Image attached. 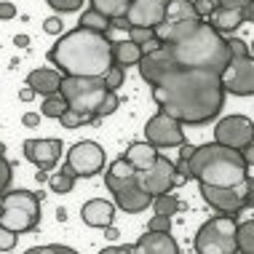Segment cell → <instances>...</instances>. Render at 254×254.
<instances>
[{
  "instance_id": "1",
  "label": "cell",
  "mask_w": 254,
  "mask_h": 254,
  "mask_svg": "<svg viewBox=\"0 0 254 254\" xmlns=\"http://www.w3.org/2000/svg\"><path fill=\"white\" fill-rule=\"evenodd\" d=\"M153 99L161 113L177 118L182 126H203L219 115L225 105V88L219 72L180 67L153 86Z\"/></svg>"
},
{
  "instance_id": "2",
  "label": "cell",
  "mask_w": 254,
  "mask_h": 254,
  "mask_svg": "<svg viewBox=\"0 0 254 254\" xmlns=\"http://www.w3.org/2000/svg\"><path fill=\"white\" fill-rule=\"evenodd\" d=\"M51 64H57L62 75H83L102 78L113 64V40L102 32L75 27L64 32L49 51Z\"/></svg>"
},
{
  "instance_id": "3",
  "label": "cell",
  "mask_w": 254,
  "mask_h": 254,
  "mask_svg": "<svg viewBox=\"0 0 254 254\" xmlns=\"http://www.w3.org/2000/svg\"><path fill=\"white\" fill-rule=\"evenodd\" d=\"M169 49L180 67H198L211 72H222L233 59L228 38H222V32H217L209 22H201L188 38L169 43Z\"/></svg>"
},
{
  "instance_id": "4",
  "label": "cell",
  "mask_w": 254,
  "mask_h": 254,
  "mask_svg": "<svg viewBox=\"0 0 254 254\" xmlns=\"http://www.w3.org/2000/svg\"><path fill=\"white\" fill-rule=\"evenodd\" d=\"M188 177L203 185L230 188L249 177V166L238 150L211 142V145L195 147L193 155L188 158Z\"/></svg>"
},
{
  "instance_id": "5",
  "label": "cell",
  "mask_w": 254,
  "mask_h": 254,
  "mask_svg": "<svg viewBox=\"0 0 254 254\" xmlns=\"http://www.w3.org/2000/svg\"><path fill=\"white\" fill-rule=\"evenodd\" d=\"M40 222V198L32 190L0 193V225L13 233H30Z\"/></svg>"
},
{
  "instance_id": "6",
  "label": "cell",
  "mask_w": 254,
  "mask_h": 254,
  "mask_svg": "<svg viewBox=\"0 0 254 254\" xmlns=\"http://www.w3.org/2000/svg\"><path fill=\"white\" fill-rule=\"evenodd\" d=\"M236 217L233 214H217L206 219L201 230L195 233V252L198 254H236L238 241H236Z\"/></svg>"
},
{
  "instance_id": "7",
  "label": "cell",
  "mask_w": 254,
  "mask_h": 254,
  "mask_svg": "<svg viewBox=\"0 0 254 254\" xmlns=\"http://www.w3.org/2000/svg\"><path fill=\"white\" fill-rule=\"evenodd\" d=\"M110 91L105 78H83V75H64L59 86V94L67 99V107L80 110L97 118V110Z\"/></svg>"
},
{
  "instance_id": "8",
  "label": "cell",
  "mask_w": 254,
  "mask_h": 254,
  "mask_svg": "<svg viewBox=\"0 0 254 254\" xmlns=\"http://www.w3.org/2000/svg\"><path fill=\"white\" fill-rule=\"evenodd\" d=\"M254 182L246 177L244 182L230 185V188H217V185H203L201 182V195L209 206H214L219 214H233L236 217L244 206L254 203Z\"/></svg>"
},
{
  "instance_id": "9",
  "label": "cell",
  "mask_w": 254,
  "mask_h": 254,
  "mask_svg": "<svg viewBox=\"0 0 254 254\" xmlns=\"http://www.w3.org/2000/svg\"><path fill=\"white\" fill-rule=\"evenodd\" d=\"M105 169V150H102L97 142L83 139V142H75V145L67 150V163L64 171H70L72 177H94Z\"/></svg>"
},
{
  "instance_id": "10",
  "label": "cell",
  "mask_w": 254,
  "mask_h": 254,
  "mask_svg": "<svg viewBox=\"0 0 254 254\" xmlns=\"http://www.w3.org/2000/svg\"><path fill=\"white\" fill-rule=\"evenodd\" d=\"M222 88L236 97H252L254 94V57H233L230 64L219 72Z\"/></svg>"
},
{
  "instance_id": "11",
  "label": "cell",
  "mask_w": 254,
  "mask_h": 254,
  "mask_svg": "<svg viewBox=\"0 0 254 254\" xmlns=\"http://www.w3.org/2000/svg\"><path fill=\"white\" fill-rule=\"evenodd\" d=\"M214 142L233 150H244L254 142V121L246 115H228L214 126Z\"/></svg>"
},
{
  "instance_id": "12",
  "label": "cell",
  "mask_w": 254,
  "mask_h": 254,
  "mask_svg": "<svg viewBox=\"0 0 254 254\" xmlns=\"http://www.w3.org/2000/svg\"><path fill=\"white\" fill-rule=\"evenodd\" d=\"M145 136H147L150 145H155V147H180L185 142L182 123L177 118H171V115H166V113H158L147 121Z\"/></svg>"
},
{
  "instance_id": "13",
  "label": "cell",
  "mask_w": 254,
  "mask_h": 254,
  "mask_svg": "<svg viewBox=\"0 0 254 254\" xmlns=\"http://www.w3.org/2000/svg\"><path fill=\"white\" fill-rule=\"evenodd\" d=\"M136 67H139V75L150 86H155L158 80H163L169 72L180 70V64H177V59H174V54H171L169 46H161V49H155L150 54H142V59Z\"/></svg>"
},
{
  "instance_id": "14",
  "label": "cell",
  "mask_w": 254,
  "mask_h": 254,
  "mask_svg": "<svg viewBox=\"0 0 254 254\" xmlns=\"http://www.w3.org/2000/svg\"><path fill=\"white\" fill-rule=\"evenodd\" d=\"M174 177H177V166L169 158L158 155L153 161V166L139 171V185L150 195H161V193H169V190L174 188Z\"/></svg>"
},
{
  "instance_id": "15",
  "label": "cell",
  "mask_w": 254,
  "mask_h": 254,
  "mask_svg": "<svg viewBox=\"0 0 254 254\" xmlns=\"http://www.w3.org/2000/svg\"><path fill=\"white\" fill-rule=\"evenodd\" d=\"M166 3L169 0H131L123 19L128 27H155L166 19Z\"/></svg>"
},
{
  "instance_id": "16",
  "label": "cell",
  "mask_w": 254,
  "mask_h": 254,
  "mask_svg": "<svg viewBox=\"0 0 254 254\" xmlns=\"http://www.w3.org/2000/svg\"><path fill=\"white\" fill-rule=\"evenodd\" d=\"M24 158L30 163H35L40 171H51L62 158V142L59 139H27Z\"/></svg>"
},
{
  "instance_id": "17",
  "label": "cell",
  "mask_w": 254,
  "mask_h": 254,
  "mask_svg": "<svg viewBox=\"0 0 254 254\" xmlns=\"http://www.w3.org/2000/svg\"><path fill=\"white\" fill-rule=\"evenodd\" d=\"M136 182H139V171H136L126 158H115V161L110 163V169L105 174V185H107L110 193H118V190L128 188V185H136Z\"/></svg>"
},
{
  "instance_id": "18",
  "label": "cell",
  "mask_w": 254,
  "mask_h": 254,
  "mask_svg": "<svg viewBox=\"0 0 254 254\" xmlns=\"http://www.w3.org/2000/svg\"><path fill=\"white\" fill-rule=\"evenodd\" d=\"M136 252H142V254H180V246L171 238V230H147L136 241Z\"/></svg>"
},
{
  "instance_id": "19",
  "label": "cell",
  "mask_w": 254,
  "mask_h": 254,
  "mask_svg": "<svg viewBox=\"0 0 254 254\" xmlns=\"http://www.w3.org/2000/svg\"><path fill=\"white\" fill-rule=\"evenodd\" d=\"M201 22L203 19H180V22H174V19H163L161 24L153 27V32H155V38L161 40V43L169 46V43H177V40L188 38Z\"/></svg>"
},
{
  "instance_id": "20",
  "label": "cell",
  "mask_w": 254,
  "mask_h": 254,
  "mask_svg": "<svg viewBox=\"0 0 254 254\" xmlns=\"http://www.w3.org/2000/svg\"><path fill=\"white\" fill-rule=\"evenodd\" d=\"M80 217H83V222L88 228H107L115 219V203L105 201V198H91L80 209Z\"/></svg>"
},
{
  "instance_id": "21",
  "label": "cell",
  "mask_w": 254,
  "mask_h": 254,
  "mask_svg": "<svg viewBox=\"0 0 254 254\" xmlns=\"http://www.w3.org/2000/svg\"><path fill=\"white\" fill-rule=\"evenodd\" d=\"M113 195H115V203H118L123 211H128V214L145 211L147 206L153 203V195H150L139 182H136V185H128V188H123V190H118V193H113Z\"/></svg>"
},
{
  "instance_id": "22",
  "label": "cell",
  "mask_w": 254,
  "mask_h": 254,
  "mask_svg": "<svg viewBox=\"0 0 254 254\" xmlns=\"http://www.w3.org/2000/svg\"><path fill=\"white\" fill-rule=\"evenodd\" d=\"M62 75L59 70H49V67H38V70H32L30 75H27L24 86H30L35 94H40V97H49V94H57L59 86H62Z\"/></svg>"
},
{
  "instance_id": "23",
  "label": "cell",
  "mask_w": 254,
  "mask_h": 254,
  "mask_svg": "<svg viewBox=\"0 0 254 254\" xmlns=\"http://www.w3.org/2000/svg\"><path fill=\"white\" fill-rule=\"evenodd\" d=\"M123 158H126L136 171H145V169L153 166V161L158 158V147L150 145V142H134V145H128Z\"/></svg>"
},
{
  "instance_id": "24",
  "label": "cell",
  "mask_w": 254,
  "mask_h": 254,
  "mask_svg": "<svg viewBox=\"0 0 254 254\" xmlns=\"http://www.w3.org/2000/svg\"><path fill=\"white\" fill-rule=\"evenodd\" d=\"M209 24L217 32H236L244 24V13L236 8H219V5H214V11L209 13Z\"/></svg>"
},
{
  "instance_id": "25",
  "label": "cell",
  "mask_w": 254,
  "mask_h": 254,
  "mask_svg": "<svg viewBox=\"0 0 254 254\" xmlns=\"http://www.w3.org/2000/svg\"><path fill=\"white\" fill-rule=\"evenodd\" d=\"M142 59V49L134 40H115L113 43V62L121 67H134Z\"/></svg>"
},
{
  "instance_id": "26",
  "label": "cell",
  "mask_w": 254,
  "mask_h": 254,
  "mask_svg": "<svg viewBox=\"0 0 254 254\" xmlns=\"http://www.w3.org/2000/svg\"><path fill=\"white\" fill-rule=\"evenodd\" d=\"M131 5V0H91V8L105 13L107 19H123Z\"/></svg>"
},
{
  "instance_id": "27",
  "label": "cell",
  "mask_w": 254,
  "mask_h": 254,
  "mask_svg": "<svg viewBox=\"0 0 254 254\" xmlns=\"http://www.w3.org/2000/svg\"><path fill=\"white\" fill-rule=\"evenodd\" d=\"M78 27H86V30H94V32L107 35L110 32V19L105 16V13L94 11V8H86L83 13H80V19H78Z\"/></svg>"
},
{
  "instance_id": "28",
  "label": "cell",
  "mask_w": 254,
  "mask_h": 254,
  "mask_svg": "<svg viewBox=\"0 0 254 254\" xmlns=\"http://www.w3.org/2000/svg\"><path fill=\"white\" fill-rule=\"evenodd\" d=\"M166 19L180 22V19H201V16L195 13L190 0H169L166 3Z\"/></svg>"
},
{
  "instance_id": "29",
  "label": "cell",
  "mask_w": 254,
  "mask_h": 254,
  "mask_svg": "<svg viewBox=\"0 0 254 254\" xmlns=\"http://www.w3.org/2000/svg\"><path fill=\"white\" fill-rule=\"evenodd\" d=\"M236 241L241 254H254V219H246L236 228Z\"/></svg>"
},
{
  "instance_id": "30",
  "label": "cell",
  "mask_w": 254,
  "mask_h": 254,
  "mask_svg": "<svg viewBox=\"0 0 254 254\" xmlns=\"http://www.w3.org/2000/svg\"><path fill=\"white\" fill-rule=\"evenodd\" d=\"M91 121H97V118L88 115V113H80V110H72V107H67L64 113L59 115L62 128H80V126H86V123H91Z\"/></svg>"
},
{
  "instance_id": "31",
  "label": "cell",
  "mask_w": 254,
  "mask_h": 254,
  "mask_svg": "<svg viewBox=\"0 0 254 254\" xmlns=\"http://www.w3.org/2000/svg\"><path fill=\"white\" fill-rule=\"evenodd\" d=\"M153 209H155V214L174 217L177 211H180V201H177V195H171V190H169V193L153 195Z\"/></svg>"
},
{
  "instance_id": "32",
  "label": "cell",
  "mask_w": 254,
  "mask_h": 254,
  "mask_svg": "<svg viewBox=\"0 0 254 254\" xmlns=\"http://www.w3.org/2000/svg\"><path fill=\"white\" fill-rule=\"evenodd\" d=\"M67 110V99L62 97V94H49V97H43V118H57Z\"/></svg>"
},
{
  "instance_id": "33",
  "label": "cell",
  "mask_w": 254,
  "mask_h": 254,
  "mask_svg": "<svg viewBox=\"0 0 254 254\" xmlns=\"http://www.w3.org/2000/svg\"><path fill=\"white\" fill-rule=\"evenodd\" d=\"M49 185H51L54 193H62V195H64V193H72L75 177L70 174V171L62 169V171H57V174H51V177H49Z\"/></svg>"
},
{
  "instance_id": "34",
  "label": "cell",
  "mask_w": 254,
  "mask_h": 254,
  "mask_svg": "<svg viewBox=\"0 0 254 254\" xmlns=\"http://www.w3.org/2000/svg\"><path fill=\"white\" fill-rule=\"evenodd\" d=\"M105 78V83H107V88L110 91H118V88L123 86V80H126V67H121V64H110V70L102 75Z\"/></svg>"
},
{
  "instance_id": "35",
  "label": "cell",
  "mask_w": 254,
  "mask_h": 254,
  "mask_svg": "<svg viewBox=\"0 0 254 254\" xmlns=\"http://www.w3.org/2000/svg\"><path fill=\"white\" fill-rule=\"evenodd\" d=\"M153 38H155L153 27H128V40H134V43H139V46L150 43Z\"/></svg>"
},
{
  "instance_id": "36",
  "label": "cell",
  "mask_w": 254,
  "mask_h": 254,
  "mask_svg": "<svg viewBox=\"0 0 254 254\" xmlns=\"http://www.w3.org/2000/svg\"><path fill=\"white\" fill-rule=\"evenodd\" d=\"M118 97H115V91H107L105 94V99H102V105H99V110H97V118H107V115H113L115 110H118Z\"/></svg>"
},
{
  "instance_id": "37",
  "label": "cell",
  "mask_w": 254,
  "mask_h": 254,
  "mask_svg": "<svg viewBox=\"0 0 254 254\" xmlns=\"http://www.w3.org/2000/svg\"><path fill=\"white\" fill-rule=\"evenodd\" d=\"M27 254H75V249L64 244H46V246H32Z\"/></svg>"
},
{
  "instance_id": "38",
  "label": "cell",
  "mask_w": 254,
  "mask_h": 254,
  "mask_svg": "<svg viewBox=\"0 0 254 254\" xmlns=\"http://www.w3.org/2000/svg\"><path fill=\"white\" fill-rule=\"evenodd\" d=\"M16 241H19V233H13V230H8V228L0 225V252L16 249Z\"/></svg>"
},
{
  "instance_id": "39",
  "label": "cell",
  "mask_w": 254,
  "mask_h": 254,
  "mask_svg": "<svg viewBox=\"0 0 254 254\" xmlns=\"http://www.w3.org/2000/svg\"><path fill=\"white\" fill-rule=\"evenodd\" d=\"M54 11H62V13H70V11H78L83 5V0H46Z\"/></svg>"
},
{
  "instance_id": "40",
  "label": "cell",
  "mask_w": 254,
  "mask_h": 254,
  "mask_svg": "<svg viewBox=\"0 0 254 254\" xmlns=\"http://www.w3.org/2000/svg\"><path fill=\"white\" fill-rule=\"evenodd\" d=\"M11 177H13V171H11V163L5 161V155L0 153V193H5L8 190V185H11Z\"/></svg>"
},
{
  "instance_id": "41",
  "label": "cell",
  "mask_w": 254,
  "mask_h": 254,
  "mask_svg": "<svg viewBox=\"0 0 254 254\" xmlns=\"http://www.w3.org/2000/svg\"><path fill=\"white\" fill-rule=\"evenodd\" d=\"M228 46H230V54H233V57H249V46H246L241 38H230Z\"/></svg>"
},
{
  "instance_id": "42",
  "label": "cell",
  "mask_w": 254,
  "mask_h": 254,
  "mask_svg": "<svg viewBox=\"0 0 254 254\" xmlns=\"http://www.w3.org/2000/svg\"><path fill=\"white\" fill-rule=\"evenodd\" d=\"M147 230H171V217L166 214H155L150 219V228Z\"/></svg>"
},
{
  "instance_id": "43",
  "label": "cell",
  "mask_w": 254,
  "mask_h": 254,
  "mask_svg": "<svg viewBox=\"0 0 254 254\" xmlns=\"http://www.w3.org/2000/svg\"><path fill=\"white\" fill-rule=\"evenodd\" d=\"M43 30L49 32V35H59V32L64 30V24H62V19H59V16H49V19L43 22Z\"/></svg>"
},
{
  "instance_id": "44",
  "label": "cell",
  "mask_w": 254,
  "mask_h": 254,
  "mask_svg": "<svg viewBox=\"0 0 254 254\" xmlns=\"http://www.w3.org/2000/svg\"><path fill=\"white\" fill-rule=\"evenodd\" d=\"M214 5H217L214 0H195V3H193V8H195L198 16L203 19V16H209V13L214 11Z\"/></svg>"
},
{
  "instance_id": "45",
  "label": "cell",
  "mask_w": 254,
  "mask_h": 254,
  "mask_svg": "<svg viewBox=\"0 0 254 254\" xmlns=\"http://www.w3.org/2000/svg\"><path fill=\"white\" fill-rule=\"evenodd\" d=\"M219 8H236V11H244L252 0H214Z\"/></svg>"
},
{
  "instance_id": "46",
  "label": "cell",
  "mask_w": 254,
  "mask_h": 254,
  "mask_svg": "<svg viewBox=\"0 0 254 254\" xmlns=\"http://www.w3.org/2000/svg\"><path fill=\"white\" fill-rule=\"evenodd\" d=\"M131 252H136V246H131V244H126V246H105V249H102V254H131Z\"/></svg>"
},
{
  "instance_id": "47",
  "label": "cell",
  "mask_w": 254,
  "mask_h": 254,
  "mask_svg": "<svg viewBox=\"0 0 254 254\" xmlns=\"http://www.w3.org/2000/svg\"><path fill=\"white\" fill-rule=\"evenodd\" d=\"M16 16V5L13 3H0V19H13Z\"/></svg>"
},
{
  "instance_id": "48",
  "label": "cell",
  "mask_w": 254,
  "mask_h": 254,
  "mask_svg": "<svg viewBox=\"0 0 254 254\" xmlns=\"http://www.w3.org/2000/svg\"><path fill=\"white\" fill-rule=\"evenodd\" d=\"M22 123H24V126H30V128H35L38 123H40V113H24L22 115Z\"/></svg>"
},
{
  "instance_id": "49",
  "label": "cell",
  "mask_w": 254,
  "mask_h": 254,
  "mask_svg": "<svg viewBox=\"0 0 254 254\" xmlns=\"http://www.w3.org/2000/svg\"><path fill=\"white\" fill-rule=\"evenodd\" d=\"M238 153L244 155V161H246V166H254V142L252 145H246L244 150H238Z\"/></svg>"
},
{
  "instance_id": "50",
  "label": "cell",
  "mask_w": 254,
  "mask_h": 254,
  "mask_svg": "<svg viewBox=\"0 0 254 254\" xmlns=\"http://www.w3.org/2000/svg\"><path fill=\"white\" fill-rule=\"evenodd\" d=\"M241 13H244V22H252V24H254V0H252L249 5H246Z\"/></svg>"
},
{
  "instance_id": "51",
  "label": "cell",
  "mask_w": 254,
  "mask_h": 254,
  "mask_svg": "<svg viewBox=\"0 0 254 254\" xmlns=\"http://www.w3.org/2000/svg\"><path fill=\"white\" fill-rule=\"evenodd\" d=\"M32 97H35V91H32V88H30V86H24V88H22V91H19V99H22V102H30Z\"/></svg>"
},
{
  "instance_id": "52",
  "label": "cell",
  "mask_w": 254,
  "mask_h": 254,
  "mask_svg": "<svg viewBox=\"0 0 254 254\" xmlns=\"http://www.w3.org/2000/svg\"><path fill=\"white\" fill-rule=\"evenodd\" d=\"M13 43H16L19 49H27V46H30V38H27V35H16V38H13Z\"/></svg>"
},
{
  "instance_id": "53",
  "label": "cell",
  "mask_w": 254,
  "mask_h": 254,
  "mask_svg": "<svg viewBox=\"0 0 254 254\" xmlns=\"http://www.w3.org/2000/svg\"><path fill=\"white\" fill-rule=\"evenodd\" d=\"M180 147H182V158H185V161H188V158H190V155H193V150H195V147H190V145H185V142H182V145H180Z\"/></svg>"
},
{
  "instance_id": "54",
  "label": "cell",
  "mask_w": 254,
  "mask_h": 254,
  "mask_svg": "<svg viewBox=\"0 0 254 254\" xmlns=\"http://www.w3.org/2000/svg\"><path fill=\"white\" fill-rule=\"evenodd\" d=\"M249 54H252V57H254V40H252V43H249Z\"/></svg>"
}]
</instances>
